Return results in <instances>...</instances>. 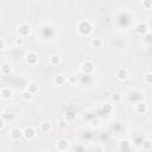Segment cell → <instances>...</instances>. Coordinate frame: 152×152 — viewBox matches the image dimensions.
<instances>
[{"mask_svg": "<svg viewBox=\"0 0 152 152\" xmlns=\"http://www.w3.org/2000/svg\"><path fill=\"white\" fill-rule=\"evenodd\" d=\"M77 31L82 36H88V34H90L93 32V25H91V23L89 20H82L77 25Z\"/></svg>", "mask_w": 152, "mask_h": 152, "instance_id": "6da1fadb", "label": "cell"}, {"mask_svg": "<svg viewBox=\"0 0 152 152\" xmlns=\"http://www.w3.org/2000/svg\"><path fill=\"white\" fill-rule=\"evenodd\" d=\"M81 70H82L83 74L89 75V74H91L95 70V65H94V63L91 61H84L81 64Z\"/></svg>", "mask_w": 152, "mask_h": 152, "instance_id": "7a4b0ae2", "label": "cell"}, {"mask_svg": "<svg viewBox=\"0 0 152 152\" xmlns=\"http://www.w3.org/2000/svg\"><path fill=\"white\" fill-rule=\"evenodd\" d=\"M18 32H19V36L20 37H27L30 33H31V26L26 23L24 24H20L18 27Z\"/></svg>", "mask_w": 152, "mask_h": 152, "instance_id": "3957f363", "label": "cell"}, {"mask_svg": "<svg viewBox=\"0 0 152 152\" xmlns=\"http://www.w3.org/2000/svg\"><path fill=\"white\" fill-rule=\"evenodd\" d=\"M134 31H136L138 34L144 36V34H146V33L150 31V29H148V25H147L146 23H138V24L134 26Z\"/></svg>", "mask_w": 152, "mask_h": 152, "instance_id": "277c9868", "label": "cell"}, {"mask_svg": "<svg viewBox=\"0 0 152 152\" xmlns=\"http://www.w3.org/2000/svg\"><path fill=\"white\" fill-rule=\"evenodd\" d=\"M115 76H117V79L120 80V81H125L128 79V76H129V72H128V69L126 68H119L115 72Z\"/></svg>", "mask_w": 152, "mask_h": 152, "instance_id": "5b68a950", "label": "cell"}, {"mask_svg": "<svg viewBox=\"0 0 152 152\" xmlns=\"http://www.w3.org/2000/svg\"><path fill=\"white\" fill-rule=\"evenodd\" d=\"M23 137H24L26 140H32V139L36 137V131H34V128L31 127V126L26 127V128L23 131Z\"/></svg>", "mask_w": 152, "mask_h": 152, "instance_id": "8992f818", "label": "cell"}, {"mask_svg": "<svg viewBox=\"0 0 152 152\" xmlns=\"http://www.w3.org/2000/svg\"><path fill=\"white\" fill-rule=\"evenodd\" d=\"M25 62H26L27 64H30V65H34V64H37V62H38V55L34 53V52H30V53H27V55L25 56Z\"/></svg>", "mask_w": 152, "mask_h": 152, "instance_id": "52a82bcc", "label": "cell"}, {"mask_svg": "<svg viewBox=\"0 0 152 152\" xmlns=\"http://www.w3.org/2000/svg\"><path fill=\"white\" fill-rule=\"evenodd\" d=\"M70 147V143L67 139H61L57 141V150L58 151H67Z\"/></svg>", "mask_w": 152, "mask_h": 152, "instance_id": "ba28073f", "label": "cell"}, {"mask_svg": "<svg viewBox=\"0 0 152 152\" xmlns=\"http://www.w3.org/2000/svg\"><path fill=\"white\" fill-rule=\"evenodd\" d=\"M10 137H11L13 140H19V139L23 137V131L19 129V128H13V129H11V132H10Z\"/></svg>", "mask_w": 152, "mask_h": 152, "instance_id": "9c48e42d", "label": "cell"}, {"mask_svg": "<svg viewBox=\"0 0 152 152\" xmlns=\"http://www.w3.org/2000/svg\"><path fill=\"white\" fill-rule=\"evenodd\" d=\"M136 112H137L138 114H145V113L147 112V105L144 103V102L137 103V106H136Z\"/></svg>", "mask_w": 152, "mask_h": 152, "instance_id": "30bf717a", "label": "cell"}, {"mask_svg": "<svg viewBox=\"0 0 152 152\" xmlns=\"http://www.w3.org/2000/svg\"><path fill=\"white\" fill-rule=\"evenodd\" d=\"M53 82H55V84H57V86H63L65 82H67V79H65V76H63V75H56L55 76V79H53Z\"/></svg>", "mask_w": 152, "mask_h": 152, "instance_id": "8fae6325", "label": "cell"}, {"mask_svg": "<svg viewBox=\"0 0 152 152\" xmlns=\"http://www.w3.org/2000/svg\"><path fill=\"white\" fill-rule=\"evenodd\" d=\"M12 90L10 89V88H3L1 89V91H0V96H1L3 99H5V100H8L11 96H12Z\"/></svg>", "mask_w": 152, "mask_h": 152, "instance_id": "7c38bea8", "label": "cell"}, {"mask_svg": "<svg viewBox=\"0 0 152 152\" xmlns=\"http://www.w3.org/2000/svg\"><path fill=\"white\" fill-rule=\"evenodd\" d=\"M49 62H50V64H52V65H57V64L61 63V57H60L58 55H56V53H52V55H50V57H49Z\"/></svg>", "mask_w": 152, "mask_h": 152, "instance_id": "4fadbf2b", "label": "cell"}, {"mask_svg": "<svg viewBox=\"0 0 152 152\" xmlns=\"http://www.w3.org/2000/svg\"><path fill=\"white\" fill-rule=\"evenodd\" d=\"M39 129H41L42 132H44V133L50 132V131H51V124L48 122V121H43V122H41V125H39Z\"/></svg>", "mask_w": 152, "mask_h": 152, "instance_id": "5bb4252c", "label": "cell"}, {"mask_svg": "<svg viewBox=\"0 0 152 152\" xmlns=\"http://www.w3.org/2000/svg\"><path fill=\"white\" fill-rule=\"evenodd\" d=\"M90 44H91L93 48H100V46H102L103 42H102L101 38H93L91 42H90Z\"/></svg>", "mask_w": 152, "mask_h": 152, "instance_id": "9a60e30c", "label": "cell"}, {"mask_svg": "<svg viewBox=\"0 0 152 152\" xmlns=\"http://www.w3.org/2000/svg\"><path fill=\"white\" fill-rule=\"evenodd\" d=\"M27 90L31 91L32 94L37 93V91H38V84H37L36 82H30V83L27 84Z\"/></svg>", "mask_w": 152, "mask_h": 152, "instance_id": "2e32d148", "label": "cell"}, {"mask_svg": "<svg viewBox=\"0 0 152 152\" xmlns=\"http://www.w3.org/2000/svg\"><path fill=\"white\" fill-rule=\"evenodd\" d=\"M22 98H23L25 101H30V100H32V98H33V94L26 89V90H24V91H23V94H22Z\"/></svg>", "mask_w": 152, "mask_h": 152, "instance_id": "e0dca14e", "label": "cell"}, {"mask_svg": "<svg viewBox=\"0 0 152 152\" xmlns=\"http://www.w3.org/2000/svg\"><path fill=\"white\" fill-rule=\"evenodd\" d=\"M141 143H143V148L145 151H150L152 148V141L150 139H144Z\"/></svg>", "mask_w": 152, "mask_h": 152, "instance_id": "ac0fdd59", "label": "cell"}, {"mask_svg": "<svg viewBox=\"0 0 152 152\" xmlns=\"http://www.w3.org/2000/svg\"><path fill=\"white\" fill-rule=\"evenodd\" d=\"M11 70H12V68H11V65H10L8 63H5V64L1 67V74H3V75H10Z\"/></svg>", "mask_w": 152, "mask_h": 152, "instance_id": "d6986e66", "label": "cell"}, {"mask_svg": "<svg viewBox=\"0 0 152 152\" xmlns=\"http://www.w3.org/2000/svg\"><path fill=\"white\" fill-rule=\"evenodd\" d=\"M144 81H145L147 84H151V83H152V74H151V71H147V72L144 75Z\"/></svg>", "mask_w": 152, "mask_h": 152, "instance_id": "ffe728a7", "label": "cell"}, {"mask_svg": "<svg viewBox=\"0 0 152 152\" xmlns=\"http://www.w3.org/2000/svg\"><path fill=\"white\" fill-rule=\"evenodd\" d=\"M112 100L114 102H119L121 100V94L120 93H113L112 94Z\"/></svg>", "mask_w": 152, "mask_h": 152, "instance_id": "44dd1931", "label": "cell"}, {"mask_svg": "<svg viewBox=\"0 0 152 152\" xmlns=\"http://www.w3.org/2000/svg\"><path fill=\"white\" fill-rule=\"evenodd\" d=\"M102 112H103L105 114H109V113L112 112V106L108 105V103H105V105L102 106Z\"/></svg>", "mask_w": 152, "mask_h": 152, "instance_id": "7402d4cb", "label": "cell"}, {"mask_svg": "<svg viewBox=\"0 0 152 152\" xmlns=\"http://www.w3.org/2000/svg\"><path fill=\"white\" fill-rule=\"evenodd\" d=\"M143 6L146 10H151V7H152V0H143Z\"/></svg>", "mask_w": 152, "mask_h": 152, "instance_id": "603a6c76", "label": "cell"}, {"mask_svg": "<svg viewBox=\"0 0 152 152\" xmlns=\"http://www.w3.org/2000/svg\"><path fill=\"white\" fill-rule=\"evenodd\" d=\"M14 43H15V45H22V44L24 43V37H18V38H15Z\"/></svg>", "mask_w": 152, "mask_h": 152, "instance_id": "cb8c5ba5", "label": "cell"}, {"mask_svg": "<svg viewBox=\"0 0 152 152\" xmlns=\"http://www.w3.org/2000/svg\"><path fill=\"white\" fill-rule=\"evenodd\" d=\"M68 81H69L71 84H75L76 82H77V79H76V76H75V75H70V76H69V79H68Z\"/></svg>", "mask_w": 152, "mask_h": 152, "instance_id": "d4e9b609", "label": "cell"}, {"mask_svg": "<svg viewBox=\"0 0 152 152\" xmlns=\"http://www.w3.org/2000/svg\"><path fill=\"white\" fill-rule=\"evenodd\" d=\"M90 125H91L93 127H98V126H100V120H99V119H93V120L90 121Z\"/></svg>", "mask_w": 152, "mask_h": 152, "instance_id": "484cf974", "label": "cell"}, {"mask_svg": "<svg viewBox=\"0 0 152 152\" xmlns=\"http://www.w3.org/2000/svg\"><path fill=\"white\" fill-rule=\"evenodd\" d=\"M6 49V42L3 39V38H0V51H3Z\"/></svg>", "mask_w": 152, "mask_h": 152, "instance_id": "4316f807", "label": "cell"}, {"mask_svg": "<svg viewBox=\"0 0 152 152\" xmlns=\"http://www.w3.org/2000/svg\"><path fill=\"white\" fill-rule=\"evenodd\" d=\"M128 144L127 140H120V148H128V146H126Z\"/></svg>", "mask_w": 152, "mask_h": 152, "instance_id": "83f0119b", "label": "cell"}, {"mask_svg": "<svg viewBox=\"0 0 152 152\" xmlns=\"http://www.w3.org/2000/svg\"><path fill=\"white\" fill-rule=\"evenodd\" d=\"M74 119H75V115H74L72 113H69L68 115L65 117V120H67V121H72Z\"/></svg>", "mask_w": 152, "mask_h": 152, "instance_id": "f1b7e54d", "label": "cell"}, {"mask_svg": "<svg viewBox=\"0 0 152 152\" xmlns=\"http://www.w3.org/2000/svg\"><path fill=\"white\" fill-rule=\"evenodd\" d=\"M4 127H5V121L3 118H0V129H3Z\"/></svg>", "mask_w": 152, "mask_h": 152, "instance_id": "f546056e", "label": "cell"}, {"mask_svg": "<svg viewBox=\"0 0 152 152\" xmlns=\"http://www.w3.org/2000/svg\"><path fill=\"white\" fill-rule=\"evenodd\" d=\"M60 124H61V127H63V126H64V124H65V122H64V121H61V122H60Z\"/></svg>", "mask_w": 152, "mask_h": 152, "instance_id": "4dcf8cb0", "label": "cell"}]
</instances>
